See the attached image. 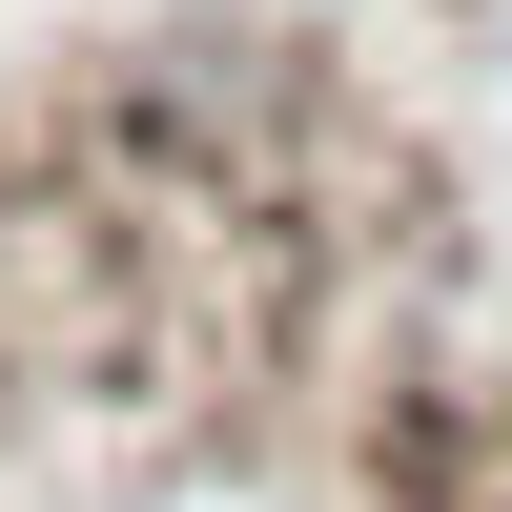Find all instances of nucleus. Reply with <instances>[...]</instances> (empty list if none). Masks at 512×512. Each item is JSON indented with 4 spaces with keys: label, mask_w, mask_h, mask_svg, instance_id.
<instances>
[{
    "label": "nucleus",
    "mask_w": 512,
    "mask_h": 512,
    "mask_svg": "<svg viewBox=\"0 0 512 512\" xmlns=\"http://www.w3.org/2000/svg\"><path fill=\"white\" fill-rule=\"evenodd\" d=\"M82 123H103V164H164L185 226H226V205H267V164L308 144V41H267L246 0L226 21H164V41H123V62L82 82Z\"/></svg>",
    "instance_id": "nucleus-1"
},
{
    "label": "nucleus",
    "mask_w": 512,
    "mask_h": 512,
    "mask_svg": "<svg viewBox=\"0 0 512 512\" xmlns=\"http://www.w3.org/2000/svg\"><path fill=\"white\" fill-rule=\"evenodd\" d=\"M103 328V226L82 205H0V369H62Z\"/></svg>",
    "instance_id": "nucleus-2"
}]
</instances>
